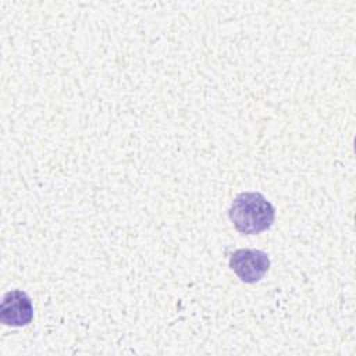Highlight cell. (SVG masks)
<instances>
[{
	"instance_id": "cell-1",
	"label": "cell",
	"mask_w": 356,
	"mask_h": 356,
	"mask_svg": "<svg viewBox=\"0 0 356 356\" xmlns=\"http://www.w3.org/2000/svg\"><path fill=\"white\" fill-rule=\"evenodd\" d=\"M228 216L238 232L254 235L273 225L275 210L260 192H242L232 200Z\"/></svg>"
},
{
	"instance_id": "cell-2",
	"label": "cell",
	"mask_w": 356,
	"mask_h": 356,
	"mask_svg": "<svg viewBox=\"0 0 356 356\" xmlns=\"http://www.w3.org/2000/svg\"><path fill=\"white\" fill-rule=\"evenodd\" d=\"M229 267L241 281L254 284L268 271L270 257L259 249H238L229 256Z\"/></svg>"
},
{
	"instance_id": "cell-3",
	"label": "cell",
	"mask_w": 356,
	"mask_h": 356,
	"mask_svg": "<svg viewBox=\"0 0 356 356\" xmlns=\"http://www.w3.org/2000/svg\"><path fill=\"white\" fill-rule=\"evenodd\" d=\"M33 318L32 300L26 292L13 289L4 293L0 306V321L4 325L24 327Z\"/></svg>"
}]
</instances>
